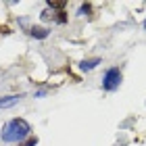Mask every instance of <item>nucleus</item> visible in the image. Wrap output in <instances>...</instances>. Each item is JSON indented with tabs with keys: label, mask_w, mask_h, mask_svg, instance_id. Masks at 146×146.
<instances>
[{
	"label": "nucleus",
	"mask_w": 146,
	"mask_h": 146,
	"mask_svg": "<svg viewBox=\"0 0 146 146\" xmlns=\"http://www.w3.org/2000/svg\"><path fill=\"white\" fill-rule=\"evenodd\" d=\"M29 123L25 121V119H11V121H6L4 123V127H2V142H21L25 140V138H29Z\"/></svg>",
	"instance_id": "1"
},
{
	"label": "nucleus",
	"mask_w": 146,
	"mask_h": 146,
	"mask_svg": "<svg viewBox=\"0 0 146 146\" xmlns=\"http://www.w3.org/2000/svg\"><path fill=\"white\" fill-rule=\"evenodd\" d=\"M119 86H121V71L117 67L107 69V73H104V77H102V88L107 92H115Z\"/></svg>",
	"instance_id": "2"
},
{
	"label": "nucleus",
	"mask_w": 146,
	"mask_h": 146,
	"mask_svg": "<svg viewBox=\"0 0 146 146\" xmlns=\"http://www.w3.org/2000/svg\"><path fill=\"white\" fill-rule=\"evenodd\" d=\"M23 98V94H15V96H6V98H0V109H6V107H13L17 104L19 100Z\"/></svg>",
	"instance_id": "3"
},
{
	"label": "nucleus",
	"mask_w": 146,
	"mask_h": 146,
	"mask_svg": "<svg viewBox=\"0 0 146 146\" xmlns=\"http://www.w3.org/2000/svg\"><path fill=\"white\" fill-rule=\"evenodd\" d=\"M96 65H100V58H88V61H82L79 69L82 71H92V69H96Z\"/></svg>",
	"instance_id": "4"
},
{
	"label": "nucleus",
	"mask_w": 146,
	"mask_h": 146,
	"mask_svg": "<svg viewBox=\"0 0 146 146\" xmlns=\"http://www.w3.org/2000/svg\"><path fill=\"white\" fill-rule=\"evenodd\" d=\"M29 34L34 36V38L44 40V38H48V29H46V27H31V29H29Z\"/></svg>",
	"instance_id": "5"
},
{
	"label": "nucleus",
	"mask_w": 146,
	"mask_h": 146,
	"mask_svg": "<svg viewBox=\"0 0 146 146\" xmlns=\"http://www.w3.org/2000/svg\"><path fill=\"white\" fill-rule=\"evenodd\" d=\"M36 144H38V138L29 136V138H27V142H23V144H17V146H36Z\"/></svg>",
	"instance_id": "6"
},
{
	"label": "nucleus",
	"mask_w": 146,
	"mask_h": 146,
	"mask_svg": "<svg viewBox=\"0 0 146 146\" xmlns=\"http://www.w3.org/2000/svg\"><path fill=\"white\" fill-rule=\"evenodd\" d=\"M84 13H90V4H82V9H79V15H84Z\"/></svg>",
	"instance_id": "7"
},
{
	"label": "nucleus",
	"mask_w": 146,
	"mask_h": 146,
	"mask_svg": "<svg viewBox=\"0 0 146 146\" xmlns=\"http://www.w3.org/2000/svg\"><path fill=\"white\" fill-rule=\"evenodd\" d=\"M144 29H146V21H144Z\"/></svg>",
	"instance_id": "8"
}]
</instances>
